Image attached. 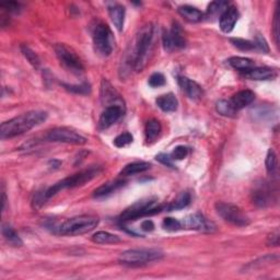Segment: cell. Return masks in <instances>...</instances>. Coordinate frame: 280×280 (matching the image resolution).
<instances>
[{
    "label": "cell",
    "instance_id": "cell-5",
    "mask_svg": "<svg viewBox=\"0 0 280 280\" xmlns=\"http://www.w3.org/2000/svg\"><path fill=\"white\" fill-rule=\"evenodd\" d=\"M165 207L163 205H159L157 199H147V201L137 202L131 205L126 210L123 211V214L119 216V220L122 222H127L131 220H137L142 217L152 216L159 214Z\"/></svg>",
    "mask_w": 280,
    "mask_h": 280
},
{
    "label": "cell",
    "instance_id": "cell-24",
    "mask_svg": "<svg viewBox=\"0 0 280 280\" xmlns=\"http://www.w3.org/2000/svg\"><path fill=\"white\" fill-rule=\"evenodd\" d=\"M151 168V164L145 162V161H140V162H133L127 164L122 171H121V175L123 176H130V175H135V174H139V173H144L146 171H148Z\"/></svg>",
    "mask_w": 280,
    "mask_h": 280
},
{
    "label": "cell",
    "instance_id": "cell-20",
    "mask_svg": "<svg viewBox=\"0 0 280 280\" xmlns=\"http://www.w3.org/2000/svg\"><path fill=\"white\" fill-rule=\"evenodd\" d=\"M125 184H126V182L122 181V180H117V181H112V182L104 183V184L101 185L100 187H98L94 191L93 197H95V198L106 197L108 195H111L112 193L119 190V188L123 187Z\"/></svg>",
    "mask_w": 280,
    "mask_h": 280
},
{
    "label": "cell",
    "instance_id": "cell-39",
    "mask_svg": "<svg viewBox=\"0 0 280 280\" xmlns=\"http://www.w3.org/2000/svg\"><path fill=\"white\" fill-rule=\"evenodd\" d=\"M188 154V148L184 146H178L174 148V150L171 152V158L172 160H183L187 157Z\"/></svg>",
    "mask_w": 280,
    "mask_h": 280
},
{
    "label": "cell",
    "instance_id": "cell-41",
    "mask_svg": "<svg viewBox=\"0 0 280 280\" xmlns=\"http://www.w3.org/2000/svg\"><path fill=\"white\" fill-rule=\"evenodd\" d=\"M156 160H157V161H159L160 163H162L163 165H165V167L174 168V164L172 162V158H171V156H169V154H167V153L157 154Z\"/></svg>",
    "mask_w": 280,
    "mask_h": 280
},
{
    "label": "cell",
    "instance_id": "cell-21",
    "mask_svg": "<svg viewBox=\"0 0 280 280\" xmlns=\"http://www.w3.org/2000/svg\"><path fill=\"white\" fill-rule=\"evenodd\" d=\"M156 102H157L158 107L161 108V110L165 113L175 112L176 110H178L179 102L173 93H168V94H163L161 96H159Z\"/></svg>",
    "mask_w": 280,
    "mask_h": 280
},
{
    "label": "cell",
    "instance_id": "cell-26",
    "mask_svg": "<svg viewBox=\"0 0 280 280\" xmlns=\"http://www.w3.org/2000/svg\"><path fill=\"white\" fill-rule=\"evenodd\" d=\"M1 233H2L3 238L7 240V242L12 245V247L18 248V247H22V245H23V242H22L19 234L16 233L13 228L10 227L9 225H4V224L2 225Z\"/></svg>",
    "mask_w": 280,
    "mask_h": 280
},
{
    "label": "cell",
    "instance_id": "cell-37",
    "mask_svg": "<svg viewBox=\"0 0 280 280\" xmlns=\"http://www.w3.org/2000/svg\"><path fill=\"white\" fill-rule=\"evenodd\" d=\"M133 140H134L133 135L130 133H123L121 135H118L116 138L114 139V145H115L117 148H123L130 145L131 142H133Z\"/></svg>",
    "mask_w": 280,
    "mask_h": 280
},
{
    "label": "cell",
    "instance_id": "cell-23",
    "mask_svg": "<svg viewBox=\"0 0 280 280\" xmlns=\"http://www.w3.org/2000/svg\"><path fill=\"white\" fill-rule=\"evenodd\" d=\"M179 13L185 20L190 21V22H194V23H195V22L202 21L204 18V13L201 10H198L197 8L192 7V5H188V4L181 5V7L179 8Z\"/></svg>",
    "mask_w": 280,
    "mask_h": 280
},
{
    "label": "cell",
    "instance_id": "cell-40",
    "mask_svg": "<svg viewBox=\"0 0 280 280\" xmlns=\"http://www.w3.org/2000/svg\"><path fill=\"white\" fill-rule=\"evenodd\" d=\"M0 7L2 9L9 11V12H13L16 13L19 12L21 10V4L19 2H15V1H4L0 3Z\"/></svg>",
    "mask_w": 280,
    "mask_h": 280
},
{
    "label": "cell",
    "instance_id": "cell-35",
    "mask_svg": "<svg viewBox=\"0 0 280 280\" xmlns=\"http://www.w3.org/2000/svg\"><path fill=\"white\" fill-rule=\"evenodd\" d=\"M265 165H266V170L268 173L275 172V170L277 168V156H276L275 151H274L273 149H270L267 152Z\"/></svg>",
    "mask_w": 280,
    "mask_h": 280
},
{
    "label": "cell",
    "instance_id": "cell-9",
    "mask_svg": "<svg viewBox=\"0 0 280 280\" xmlns=\"http://www.w3.org/2000/svg\"><path fill=\"white\" fill-rule=\"evenodd\" d=\"M216 210L225 221L238 227H245L250 224V219L237 206L227 203H217Z\"/></svg>",
    "mask_w": 280,
    "mask_h": 280
},
{
    "label": "cell",
    "instance_id": "cell-44",
    "mask_svg": "<svg viewBox=\"0 0 280 280\" xmlns=\"http://www.w3.org/2000/svg\"><path fill=\"white\" fill-rule=\"evenodd\" d=\"M274 36H275V42L279 45V9H276L275 19H274V27H273Z\"/></svg>",
    "mask_w": 280,
    "mask_h": 280
},
{
    "label": "cell",
    "instance_id": "cell-32",
    "mask_svg": "<svg viewBox=\"0 0 280 280\" xmlns=\"http://www.w3.org/2000/svg\"><path fill=\"white\" fill-rule=\"evenodd\" d=\"M62 87H64L67 91H69V92L76 94H89L91 92V87L87 82H83L81 84L62 83Z\"/></svg>",
    "mask_w": 280,
    "mask_h": 280
},
{
    "label": "cell",
    "instance_id": "cell-10",
    "mask_svg": "<svg viewBox=\"0 0 280 280\" xmlns=\"http://www.w3.org/2000/svg\"><path fill=\"white\" fill-rule=\"evenodd\" d=\"M46 139L53 142H62L69 145H84L87 144V138L77 133L69 127H56L49 130L46 135Z\"/></svg>",
    "mask_w": 280,
    "mask_h": 280
},
{
    "label": "cell",
    "instance_id": "cell-1",
    "mask_svg": "<svg viewBox=\"0 0 280 280\" xmlns=\"http://www.w3.org/2000/svg\"><path fill=\"white\" fill-rule=\"evenodd\" d=\"M47 113L43 111H31L4 122L0 126L1 139L13 138L38 126L46 121Z\"/></svg>",
    "mask_w": 280,
    "mask_h": 280
},
{
    "label": "cell",
    "instance_id": "cell-18",
    "mask_svg": "<svg viewBox=\"0 0 280 280\" xmlns=\"http://www.w3.org/2000/svg\"><path fill=\"white\" fill-rule=\"evenodd\" d=\"M255 100V94L253 91L251 90H243L240 92L234 94L232 98L229 100L233 110L238 112L240 110H243L244 107L250 105L251 103Z\"/></svg>",
    "mask_w": 280,
    "mask_h": 280
},
{
    "label": "cell",
    "instance_id": "cell-38",
    "mask_svg": "<svg viewBox=\"0 0 280 280\" xmlns=\"http://www.w3.org/2000/svg\"><path fill=\"white\" fill-rule=\"evenodd\" d=\"M148 83H149V85L152 88L162 87V85L165 84V78H164L162 73L154 72L150 76L149 80H148Z\"/></svg>",
    "mask_w": 280,
    "mask_h": 280
},
{
    "label": "cell",
    "instance_id": "cell-25",
    "mask_svg": "<svg viewBox=\"0 0 280 280\" xmlns=\"http://www.w3.org/2000/svg\"><path fill=\"white\" fill-rule=\"evenodd\" d=\"M228 61H229L230 66L237 70L248 71L250 69H253V68H255V62L252 59L247 58V57L234 56V57L229 58V60Z\"/></svg>",
    "mask_w": 280,
    "mask_h": 280
},
{
    "label": "cell",
    "instance_id": "cell-6",
    "mask_svg": "<svg viewBox=\"0 0 280 280\" xmlns=\"http://www.w3.org/2000/svg\"><path fill=\"white\" fill-rule=\"evenodd\" d=\"M163 257V253L152 249H136L127 250L118 257V262L127 266H139L148 264L154 261H159Z\"/></svg>",
    "mask_w": 280,
    "mask_h": 280
},
{
    "label": "cell",
    "instance_id": "cell-31",
    "mask_svg": "<svg viewBox=\"0 0 280 280\" xmlns=\"http://www.w3.org/2000/svg\"><path fill=\"white\" fill-rule=\"evenodd\" d=\"M228 7H229V3H228L227 1H214L208 5V9H207V12H206V15H207L208 18H210V16L217 15L218 13H220V15H221V13L224 12V11Z\"/></svg>",
    "mask_w": 280,
    "mask_h": 280
},
{
    "label": "cell",
    "instance_id": "cell-30",
    "mask_svg": "<svg viewBox=\"0 0 280 280\" xmlns=\"http://www.w3.org/2000/svg\"><path fill=\"white\" fill-rule=\"evenodd\" d=\"M216 110L220 114V115L227 116V117H232L237 114V112L234 111L233 107L231 106L230 102L227 100H220L217 102Z\"/></svg>",
    "mask_w": 280,
    "mask_h": 280
},
{
    "label": "cell",
    "instance_id": "cell-11",
    "mask_svg": "<svg viewBox=\"0 0 280 280\" xmlns=\"http://www.w3.org/2000/svg\"><path fill=\"white\" fill-rule=\"evenodd\" d=\"M164 49L171 51L174 49H181L186 46L185 37L183 35L181 25L178 22H173L172 27L169 31H164L162 35Z\"/></svg>",
    "mask_w": 280,
    "mask_h": 280
},
{
    "label": "cell",
    "instance_id": "cell-45",
    "mask_svg": "<svg viewBox=\"0 0 280 280\" xmlns=\"http://www.w3.org/2000/svg\"><path fill=\"white\" fill-rule=\"evenodd\" d=\"M141 229L146 232H151L154 230V224L151 220H145L141 224Z\"/></svg>",
    "mask_w": 280,
    "mask_h": 280
},
{
    "label": "cell",
    "instance_id": "cell-17",
    "mask_svg": "<svg viewBox=\"0 0 280 280\" xmlns=\"http://www.w3.org/2000/svg\"><path fill=\"white\" fill-rule=\"evenodd\" d=\"M178 81H179L181 89L184 91L190 99L198 100L203 96V89L197 82L193 81V80L188 79L186 77H183V76L179 77Z\"/></svg>",
    "mask_w": 280,
    "mask_h": 280
},
{
    "label": "cell",
    "instance_id": "cell-13",
    "mask_svg": "<svg viewBox=\"0 0 280 280\" xmlns=\"http://www.w3.org/2000/svg\"><path fill=\"white\" fill-rule=\"evenodd\" d=\"M125 113V107L119 105H110L106 106L105 110L102 112L99 119V127L100 129H106L111 127L112 125L115 124L121 119Z\"/></svg>",
    "mask_w": 280,
    "mask_h": 280
},
{
    "label": "cell",
    "instance_id": "cell-12",
    "mask_svg": "<svg viewBox=\"0 0 280 280\" xmlns=\"http://www.w3.org/2000/svg\"><path fill=\"white\" fill-rule=\"evenodd\" d=\"M181 224L182 229L196 230L201 232H214L216 230L214 222L206 219L201 213H196L186 217L184 220L181 221Z\"/></svg>",
    "mask_w": 280,
    "mask_h": 280
},
{
    "label": "cell",
    "instance_id": "cell-4",
    "mask_svg": "<svg viewBox=\"0 0 280 280\" xmlns=\"http://www.w3.org/2000/svg\"><path fill=\"white\" fill-rule=\"evenodd\" d=\"M99 225V218L95 216L82 215L78 217H73L62 222L61 225L56 227V233L61 234V236H81V234L88 233L95 229L96 226Z\"/></svg>",
    "mask_w": 280,
    "mask_h": 280
},
{
    "label": "cell",
    "instance_id": "cell-14",
    "mask_svg": "<svg viewBox=\"0 0 280 280\" xmlns=\"http://www.w3.org/2000/svg\"><path fill=\"white\" fill-rule=\"evenodd\" d=\"M239 16H240V13H239L238 8L236 7V5L229 4V7H228L220 15L219 25H220L221 31L225 33L232 32L239 20Z\"/></svg>",
    "mask_w": 280,
    "mask_h": 280
},
{
    "label": "cell",
    "instance_id": "cell-22",
    "mask_svg": "<svg viewBox=\"0 0 280 280\" xmlns=\"http://www.w3.org/2000/svg\"><path fill=\"white\" fill-rule=\"evenodd\" d=\"M108 14L118 31H122L125 21V8L122 4H113L108 7Z\"/></svg>",
    "mask_w": 280,
    "mask_h": 280
},
{
    "label": "cell",
    "instance_id": "cell-7",
    "mask_svg": "<svg viewBox=\"0 0 280 280\" xmlns=\"http://www.w3.org/2000/svg\"><path fill=\"white\" fill-rule=\"evenodd\" d=\"M93 44L96 51L103 57H107L112 54L115 45V39L111 31L110 26L103 23V22H98L93 27L92 32Z\"/></svg>",
    "mask_w": 280,
    "mask_h": 280
},
{
    "label": "cell",
    "instance_id": "cell-3",
    "mask_svg": "<svg viewBox=\"0 0 280 280\" xmlns=\"http://www.w3.org/2000/svg\"><path fill=\"white\" fill-rule=\"evenodd\" d=\"M101 171L102 169L99 167H92L87 170L80 171L79 173H76L69 176V178H66L64 180L57 182L53 186L48 187L46 191H44L45 197H46V199H48L50 197L55 196L56 194H58L60 191L67 190V188H75L78 186H82L85 184V183H88L91 180L96 178V176L101 173Z\"/></svg>",
    "mask_w": 280,
    "mask_h": 280
},
{
    "label": "cell",
    "instance_id": "cell-43",
    "mask_svg": "<svg viewBox=\"0 0 280 280\" xmlns=\"http://www.w3.org/2000/svg\"><path fill=\"white\" fill-rule=\"evenodd\" d=\"M254 43H255L256 49L266 51V53H268V51H270V47H268L267 42L265 41L264 37H263L262 35H260V34L256 36V39L254 41Z\"/></svg>",
    "mask_w": 280,
    "mask_h": 280
},
{
    "label": "cell",
    "instance_id": "cell-46",
    "mask_svg": "<svg viewBox=\"0 0 280 280\" xmlns=\"http://www.w3.org/2000/svg\"><path fill=\"white\" fill-rule=\"evenodd\" d=\"M4 206H5V194L4 191H2V210L4 209Z\"/></svg>",
    "mask_w": 280,
    "mask_h": 280
},
{
    "label": "cell",
    "instance_id": "cell-27",
    "mask_svg": "<svg viewBox=\"0 0 280 280\" xmlns=\"http://www.w3.org/2000/svg\"><path fill=\"white\" fill-rule=\"evenodd\" d=\"M92 241L98 244H116L122 241L119 237L106 231H99L93 234Z\"/></svg>",
    "mask_w": 280,
    "mask_h": 280
},
{
    "label": "cell",
    "instance_id": "cell-29",
    "mask_svg": "<svg viewBox=\"0 0 280 280\" xmlns=\"http://www.w3.org/2000/svg\"><path fill=\"white\" fill-rule=\"evenodd\" d=\"M161 124H160L159 121H157V119H150L146 125V139L148 141H153L160 135V133H161Z\"/></svg>",
    "mask_w": 280,
    "mask_h": 280
},
{
    "label": "cell",
    "instance_id": "cell-15",
    "mask_svg": "<svg viewBox=\"0 0 280 280\" xmlns=\"http://www.w3.org/2000/svg\"><path fill=\"white\" fill-rule=\"evenodd\" d=\"M101 99H102L103 103L106 104V106L119 105V106L125 107L121 95L117 93V91L114 89L111 85V83L106 81V80H103V81H102Z\"/></svg>",
    "mask_w": 280,
    "mask_h": 280
},
{
    "label": "cell",
    "instance_id": "cell-33",
    "mask_svg": "<svg viewBox=\"0 0 280 280\" xmlns=\"http://www.w3.org/2000/svg\"><path fill=\"white\" fill-rule=\"evenodd\" d=\"M21 51L26 58V60L30 62L34 68H37L39 66V64H41V60H39L38 56L36 55L35 51H33L30 47L26 46V45H21Z\"/></svg>",
    "mask_w": 280,
    "mask_h": 280
},
{
    "label": "cell",
    "instance_id": "cell-42",
    "mask_svg": "<svg viewBox=\"0 0 280 280\" xmlns=\"http://www.w3.org/2000/svg\"><path fill=\"white\" fill-rule=\"evenodd\" d=\"M279 239H280L279 230L276 229L275 231H273L270 234V236H268V238H267L268 247H278V245H279Z\"/></svg>",
    "mask_w": 280,
    "mask_h": 280
},
{
    "label": "cell",
    "instance_id": "cell-16",
    "mask_svg": "<svg viewBox=\"0 0 280 280\" xmlns=\"http://www.w3.org/2000/svg\"><path fill=\"white\" fill-rule=\"evenodd\" d=\"M273 198V193L267 183L262 182L257 184L252 193V201L259 207H266L267 205L271 204Z\"/></svg>",
    "mask_w": 280,
    "mask_h": 280
},
{
    "label": "cell",
    "instance_id": "cell-34",
    "mask_svg": "<svg viewBox=\"0 0 280 280\" xmlns=\"http://www.w3.org/2000/svg\"><path fill=\"white\" fill-rule=\"evenodd\" d=\"M230 42L233 44L234 47H237V48L241 49V50H247L248 51V50H254V49H256L255 43L254 42H251V41H248V39L234 37V38L230 39Z\"/></svg>",
    "mask_w": 280,
    "mask_h": 280
},
{
    "label": "cell",
    "instance_id": "cell-8",
    "mask_svg": "<svg viewBox=\"0 0 280 280\" xmlns=\"http://www.w3.org/2000/svg\"><path fill=\"white\" fill-rule=\"evenodd\" d=\"M55 53L57 58L60 61L62 67L72 73H82L84 71V66L79 56L70 47L65 44H57L55 46Z\"/></svg>",
    "mask_w": 280,
    "mask_h": 280
},
{
    "label": "cell",
    "instance_id": "cell-36",
    "mask_svg": "<svg viewBox=\"0 0 280 280\" xmlns=\"http://www.w3.org/2000/svg\"><path fill=\"white\" fill-rule=\"evenodd\" d=\"M162 227L164 230L174 232V231H179L182 229V224H181V221H179L175 218H165L162 222Z\"/></svg>",
    "mask_w": 280,
    "mask_h": 280
},
{
    "label": "cell",
    "instance_id": "cell-2",
    "mask_svg": "<svg viewBox=\"0 0 280 280\" xmlns=\"http://www.w3.org/2000/svg\"><path fill=\"white\" fill-rule=\"evenodd\" d=\"M154 35H156V28L151 23L142 27L137 35L134 51L130 58V65L136 71H141L149 61L154 47Z\"/></svg>",
    "mask_w": 280,
    "mask_h": 280
},
{
    "label": "cell",
    "instance_id": "cell-28",
    "mask_svg": "<svg viewBox=\"0 0 280 280\" xmlns=\"http://www.w3.org/2000/svg\"><path fill=\"white\" fill-rule=\"evenodd\" d=\"M191 199H192V197H191L190 193L182 192L180 195L178 196V198H176L175 201L171 203L170 205H168L167 207H165V209H167L168 211L183 209V208H185V207H187L188 205H190Z\"/></svg>",
    "mask_w": 280,
    "mask_h": 280
},
{
    "label": "cell",
    "instance_id": "cell-19",
    "mask_svg": "<svg viewBox=\"0 0 280 280\" xmlns=\"http://www.w3.org/2000/svg\"><path fill=\"white\" fill-rule=\"evenodd\" d=\"M276 76V70L268 67L253 68V69L244 71V77L250 80H271L275 78Z\"/></svg>",
    "mask_w": 280,
    "mask_h": 280
}]
</instances>
